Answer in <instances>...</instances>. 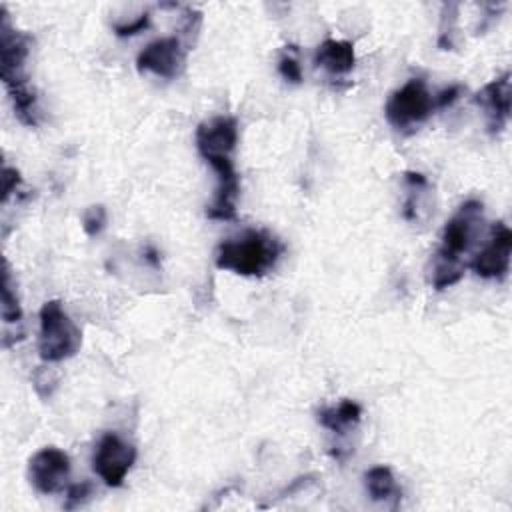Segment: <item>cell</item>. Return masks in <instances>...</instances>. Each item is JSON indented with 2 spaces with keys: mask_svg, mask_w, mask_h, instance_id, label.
Returning <instances> with one entry per match:
<instances>
[{
  "mask_svg": "<svg viewBox=\"0 0 512 512\" xmlns=\"http://www.w3.org/2000/svg\"><path fill=\"white\" fill-rule=\"evenodd\" d=\"M70 476V458L64 450L56 446H46L38 450L28 462L30 484L40 494L62 492Z\"/></svg>",
  "mask_w": 512,
  "mask_h": 512,
  "instance_id": "obj_5",
  "label": "cell"
},
{
  "mask_svg": "<svg viewBox=\"0 0 512 512\" xmlns=\"http://www.w3.org/2000/svg\"><path fill=\"white\" fill-rule=\"evenodd\" d=\"M82 344V334L66 314L60 300H48L40 308L38 352L44 362H62L72 358Z\"/></svg>",
  "mask_w": 512,
  "mask_h": 512,
  "instance_id": "obj_2",
  "label": "cell"
},
{
  "mask_svg": "<svg viewBox=\"0 0 512 512\" xmlns=\"http://www.w3.org/2000/svg\"><path fill=\"white\" fill-rule=\"evenodd\" d=\"M482 220V202L468 200L460 206V210L446 222L442 230V244L436 256L462 262V254L470 248L474 228Z\"/></svg>",
  "mask_w": 512,
  "mask_h": 512,
  "instance_id": "obj_7",
  "label": "cell"
},
{
  "mask_svg": "<svg viewBox=\"0 0 512 512\" xmlns=\"http://www.w3.org/2000/svg\"><path fill=\"white\" fill-rule=\"evenodd\" d=\"M366 492L372 500L384 502L388 498H400V488L396 484V478L388 466H374L364 474Z\"/></svg>",
  "mask_w": 512,
  "mask_h": 512,
  "instance_id": "obj_15",
  "label": "cell"
},
{
  "mask_svg": "<svg viewBox=\"0 0 512 512\" xmlns=\"http://www.w3.org/2000/svg\"><path fill=\"white\" fill-rule=\"evenodd\" d=\"M460 92H462V86H458V84H452V86L440 90V92L434 96V106H436V108H446V106L454 104V102L460 98Z\"/></svg>",
  "mask_w": 512,
  "mask_h": 512,
  "instance_id": "obj_22",
  "label": "cell"
},
{
  "mask_svg": "<svg viewBox=\"0 0 512 512\" xmlns=\"http://www.w3.org/2000/svg\"><path fill=\"white\" fill-rule=\"evenodd\" d=\"M106 226V208L104 206H90L82 216V228L88 236H98Z\"/></svg>",
  "mask_w": 512,
  "mask_h": 512,
  "instance_id": "obj_17",
  "label": "cell"
},
{
  "mask_svg": "<svg viewBox=\"0 0 512 512\" xmlns=\"http://www.w3.org/2000/svg\"><path fill=\"white\" fill-rule=\"evenodd\" d=\"M512 254V232L504 222H496L490 228V238L480 252L474 254L470 268L480 278L502 280L510 268Z\"/></svg>",
  "mask_w": 512,
  "mask_h": 512,
  "instance_id": "obj_9",
  "label": "cell"
},
{
  "mask_svg": "<svg viewBox=\"0 0 512 512\" xmlns=\"http://www.w3.org/2000/svg\"><path fill=\"white\" fill-rule=\"evenodd\" d=\"M238 144V122L232 116H214L196 128V150L202 158L234 154Z\"/></svg>",
  "mask_w": 512,
  "mask_h": 512,
  "instance_id": "obj_10",
  "label": "cell"
},
{
  "mask_svg": "<svg viewBox=\"0 0 512 512\" xmlns=\"http://www.w3.org/2000/svg\"><path fill=\"white\" fill-rule=\"evenodd\" d=\"M148 26H150V14L144 12V14H140L134 22L116 24V26H114V32H116V36L124 38V36H134V34H138V32H144Z\"/></svg>",
  "mask_w": 512,
  "mask_h": 512,
  "instance_id": "obj_20",
  "label": "cell"
},
{
  "mask_svg": "<svg viewBox=\"0 0 512 512\" xmlns=\"http://www.w3.org/2000/svg\"><path fill=\"white\" fill-rule=\"evenodd\" d=\"M2 322L4 326H20L22 324V308H20V300L18 294L14 290L12 284V274L8 268V262H4V270H2Z\"/></svg>",
  "mask_w": 512,
  "mask_h": 512,
  "instance_id": "obj_16",
  "label": "cell"
},
{
  "mask_svg": "<svg viewBox=\"0 0 512 512\" xmlns=\"http://www.w3.org/2000/svg\"><path fill=\"white\" fill-rule=\"evenodd\" d=\"M314 64L326 70L332 76H342L348 74L354 64H356V54L354 46L348 40H334L326 38L314 54Z\"/></svg>",
  "mask_w": 512,
  "mask_h": 512,
  "instance_id": "obj_12",
  "label": "cell"
},
{
  "mask_svg": "<svg viewBox=\"0 0 512 512\" xmlns=\"http://www.w3.org/2000/svg\"><path fill=\"white\" fill-rule=\"evenodd\" d=\"M360 418H362L360 404L354 400H348V398L340 400L336 406L322 408L318 412V422L336 434H344L350 426L358 424Z\"/></svg>",
  "mask_w": 512,
  "mask_h": 512,
  "instance_id": "obj_13",
  "label": "cell"
},
{
  "mask_svg": "<svg viewBox=\"0 0 512 512\" xmlns=\"http://www.w3.org/2000/svg\"><path fill=\"white\" fill-rule=\"evenodd\" d=\"M2 12V24H0V74L4 86L26 82V70L24 64L30 54V36L12 28L6 8H0Z\"/></svg>",
  "mask_w": 512,
  "mask_h": 512,
  "instance_id": "obj_6",
  "label": "cell"
},
{
  "mask_svg": "<svg viewBox=\"0 0 512 512\" xmlns=\"http://www.w3.org/2000/svg\"><path fill=\"white\" fill-rule=\"evenodd\" d=\"M282 252L284 244L268 230H246L218 244L216 266L240 276H264L276 266Z\"/></svg>",
  "mask_w": 512,
  "mask_h": 512,
  "instance_id": "obj_1",
  "label": "cell"
},
{
  "mask_svg": "<svg viewBox=\"0 0 512 512\" xmlns=\"http://www.w3.org/2000/svg\"><path fill=\"white\" fill-rule=\"evenodd\" d=\"M434 108V96L428 92L424 80L410 78L390 94L384 106V116L396 130H408L426 122Z\"/></svg>",
  "mask_w": 512,
  "mask_h": 512,
  "instance_id": "obj_3",
  "label": "cell"
},
{
  "mask_svg": "<svg viewBox=\"0 0 512 512\" xmlns=\"http://www.w3.org/2000/svg\"><path fill=\"white\" fill-rule=\"evenodd\" d=\"M12 106H14V114L18 116V120L26 126H36L38 118H40V110H38V98L34 88L28 82H18L12 86H6Z\"/></svg>",
  "mask_w": 512,
  "mask_h": 512,
  "instance_id": "obj_14",
  "label": "cell"
},
{
  "mask_svg": "<svg viewBox=\"0 0 512 512\" xmlns=\"http://www.w3.org/2000/svg\"><path fill=\"white\" fill-rule=\"evenodd\" d=\"M20 174H18V170L16 168H10V166H4V170H2V200L6 202L8 200V196L12 194V192H16V188L20 186Z\"/></svg>",
  "mask_w": 512,
  "mask_h": 512,
  "instance_id": "obj_21",
  "label": "cell"
},
{
  "mask_svg": "<svg viewBox=\"0 0 512 512\" xmlns=\"http://www.w3.org/2000/svg\"><path fill=\"white\" fill-rule=\"evenodd\" d=\"M92 494V484L90 482H78V484H72L66 492V508L72 510V508H78L82 506Z\"/></svg>",
  "mask_w": 512,
  "mask_h": 512,
  "instance_id": "obj_18",
  "label": "cell"
},
{
  "mask_svg": "<svg viewBox=\"0 0 512 512\" xmlns=\"http://www.w3.org/2000/svg\"><path fill=\"white\" fill-rule=\"evenodd\" d=\"M510 72L500 74L498 78L484 84L476 94V104L484 108L488 118V132L500 134L510 118Z\"/></svg>",
  "mask_w": 512,
  "mask_h": 512,
  "instance_id": "obj_11",
  "label": "cell"
},
{
  "mask_svg": "<svg viewBox=\"0 0 512 512\" xmlns=\"http://www.w3.org/2000/svg\"><path fill=\"white\" fill-rule=\"evenodd\" d=\"M136 460V448L116 432H106L94 450L92 468L106 486H120Z\"/></svg>",
  "mask_w": 512,
  "mask_h": 512,
  "instance_id": "obj_4",
  "label": "cell"
},
{
  "mask_svg": "<svg viewBox=\"0 0 512 512\" xmlns=\"http://www.w3.org/2000/svg\"><path fill=\"white\" fill-rule=\"evenodd\" d=\"M278 72H280V76H282L284 80H288V82H292V84H300V82H302V68H300L298 60L292 58V56H288V54L280 58V62H278Z\"/></svg>",
  "mask_w": 512,
  "mask_h": 512,
  "instance_id": "obj_19",
  "label": "cell"
},
{
  "mask_svg": "<svg viewBox=\"0 0 512 512\" xmlns=\"http://www.w3.org/2000/svg\"><path fill=\"white\" fill-rule=\"evenodd\" d=\"M186 48L180 38L166 36L144 46L136 58L140 72H152L162 78H176L184 70Z\"/></svg>",
  "mask_w": 512,
  "mask_h": 512,
  "instance_id": "obj_8",
  "label": "cell"
}]
</instances>
